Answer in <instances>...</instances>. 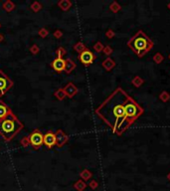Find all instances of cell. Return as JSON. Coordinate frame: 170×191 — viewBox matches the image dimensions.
I'll use <instances>...</instances> for the list:
<instances>
[{"label": "cell", "mask_w": 170, "mask_h": 191, "mask_svg": "<svg viewBox=\"0 0 170 191\" xmlns=\"http://www.w3.org/2000/svg\"><path fill=\"white\" fill-rule=\"evenodd\" d=\"M96 113L113 134L121 135L142 115L143 109L121 88H118L96 110Z\"/></svg>", "instance_id": "1"}, {"label": "cell", "mask_w": 170, "mask_h": 191, "mask_svg": "<svg viewBox=\"0 0 170 191\" xmlns=\"http://www.w3.org/2000/svg\"><path fill=\"white\" fill-rule=\"evenodd\" d=\"M23 129V124L11 112L6 118L0 121V134L6 142H10Z\"/></svg>", "instance_id": "2"}, {"label": "cell", "mask_w": 170, "mask_h": 191, "mask_svg": "<svg viewBox=\"0 0 170 191\" xmlns=\"http://www.w3.org/2000/svg\"><path fill=\"white\" fill-rule=\"evenodd\" d=\"M127 46L132 50L138 57H143L148 53L153 47V42L144 34L143 31H138L136 34L130 38L127 42Z\"/></svg>", "instance_id": "3"}, {"label": "cell", "mask_w": 170, "mask_h": 191, "mask_svg": "<svg viewBox=\"0 0 170 191\" xmlns=\"http://www.w3.org/2000/svg\"><path fill=\"white\" fill-rule=\"evenodd\" d=\"M12 86L13 82L9 79V77L6 76L3 71L0 70V98L8 92Z\"/></svg>", "instance_id": "4"}, {"label": "cell", "mask_w": 170, "mask_h": 191, "mask_svg": "<svg viewBox=\"0 0 170 191\" xmlns=\"http://www.w3.org/2000/svg\"><path fill=\"white\" fill-rule=\"evenodd\" d=\"M43 138H44V134L39 129H35L29 135L30 145L35 149L40 148L43 145Z\"/></svg>", "instance_id": "5"}, {"label": "cell", "mask_w": 170, "mask_h": 191, "mask_svg": "<svg viewBox=\"0 0 170 191\" xmlns=\"http://www.w3.org/2000/svg\"><path fill=\"white\" fill-rule=\"evenodd\" d=\"M94 58H96V56H94V55L92 53L89 49H86L85 51L82 52V53L79 55L80 62L82 64H84V65H86V66L91 65V64L94 62Z\"/></svg>", "instance_id": "6"}, {"label": "cell", "mask_w": 170, "mask_h": 191, "mask_svg": "<svg viewBox=\"0 0 170 191\" xmlns=\"http://www.w3.org/2000/svg\"><path fill=\"white\" fill-rule=\"evenodd\" d=\"M55 134H56V145L58 147H62V146H64V145H66L69 138H68V135L62 129H58Z\"/></svg>", "instance_id": "7"}, {"label": "cell", "mask_w": 170, "mask_h": 191, "mask_svg": "<svg viewBox=\"0 0 170 191\" xmlns=\"http://www.w3.org/2000/svg\"><path fill=\"white\" fill-rule=\"evenodd\" d=\"M43 145H45L46 147L48 148H52L53 146L56 145V134L54 132L48 131L46 134H44Z\"/></svg>", "instance_id": "8"}, {"label": "cell", "mask_w": 170, "mask_h": 191, "mask_svg": "<svg viewBox=\"0 0 170 191\" xmlns=\"http://www.w3.org/2000/svg\"><path fill=\"white\" fill-rule=\"evenodd\" d=\"M65 64H66V60L60 59V58H56V59L52 62V67L56 72L61 73V72H63L65 70Z\"/></svg>", "instance_id": "9"}, {"label": "cell", "mask_w": 170, "mask_h": 191, "mask_svg": "<svg viewBox=\"0 0 170 191\" xmlns=\"http://www.w3.org/2000/svg\"><path fill=\"white\" fill-rule=\"evenodd\" d=\"M64 92L66 94V97L72 99L78 93V88L73 84V83H68V84L65 86V88H64Z\"/></svg>", "instance_id": "10"}, {"label": "cell", "mask_w": 170, "mask_h": 191, "mask_svg": "<svg viewBox=\"0 0 170 191\" xmlns=\"http://www.w3.org/2000/svg\"><path fill=\"white\" fill-rule=\"evenodd\" d=\"M10 113H11L10 107L3 101H0V121L6 118Z\"/></svg>", "instance_id": "11"}, {"label": "cell", "mask_w": 170, "mask_h": 191, "mask_svg": "<svg viewBox=\"0 0 170 191\" xmlns=\"http://www.w3.org/2000/svg\"><path fill=\"white\" fill-rule=\"evenodd\" d=\"M75 68H76V64L73 60L71 59H67L66 60V64H65V70L64 72L67 74H70L71 72H73L75 70Z\"/></svg>", "instance_id": "12"}, {"label": "cell", "mask_w": 170, "mask_h": 191, "mask_svg": "<svg viewBox=\"0 0 170 191\" xmlns=\"http://www.w3.org/2000/svg\"><path fill=\"white\" fill-rule=\"evenodd\" d=\"M115 66H116V63L113 62L110 58H107V59L102 62V67H104L107 71H110Z\"/></svg>", "instance_id": "13"}, {"label": "cell", "mask_w": 170, "mask_h": 191, "mask_svg": "<svg viewBox=\"0 0 170 191\" xmlns=\"http://www.w3.org/2000/svg\"><path fill=\"white\" fill-rule=\"evenodd\" d=\"M2 8H3L6 12H11V11H13L15 9V4H14L12 1H10V0H6V1H4L3 4H2Z\"/></svg>", "instance_id": "14"}, {"label": "cell", "mask_w": 170, "mask_h": 191, "mask_svg": "<svg viewBox=\"0 0 170 191\" xmlns=\"http://www.w3.org/2000/svg\"><path fill=\"white\" fill-rule=\"evenodd\" d=\"M58 6H59L61 9L64 11L69 10L72 6V2L70 0H61V1L58 2Z\"/></svg>", "instance_id": "15"}, {"label": "cell", "mask_w": 170, "mask_h": 191, "mask_svg": "<svg viewBox=\"0 0 170 191\" xmlns=\"http://www.w3.org/2000/svg\"><path fill=\"white\" fill-rule=\"evenodd\" d=\"M86 187H87V183H86L84 180H82V179L76 181L74 184V188L78 191H84L86 189Z\"/></svg>", "instance_id": "16"}, {"label": "cell", "mask_w": 170, "mask_h": 191, "mask_svg": "<svg viewBox=\"0 0 170 191\" xmlns=\"http://www.w3.org/2000/svg\"><path fill=\"white\" fill-rule=\"evenodd\" d=\"M80 176L82 177L84 181H87V180H89V179H91V177L93 176V174H92V172L90 170L84 169L82 172L80 173Z\"/></svg>", "instance_id": "17"}, {"label": "cell", "mask_w": 170, "mask_h": 191, "mask_svg": "<svg viewBox=\"0 0 170 191\" xmlns=\"http://www.w3.org/2000/svg\"><path fill=\"white\" fill-rule=\"evenodd\" d=\"M54 96L59 99V101H63V99L66 98V94L64 92V89H58V90L54 93Z\"/></svg>", "instance_id": "18"}, {"label": "cell", "mask_w": 170, "mask_h": 191, "mask_svg": "<svg viewBox=\"0 0 170 191\" xmlns=\"http://www.w3.org/2000/svg\"><path fill=\"white\" fill-rule=\"evenodd\" d=\"M74 49H75V51H76V52H78L79 54H81L82 52L85 51V50L87 49V48H86V46L84 45V43H82V42H78V43L76 44V45L74 46Z\"/></svg>", "instance_id": "19"}, {"label": "cell", "mask_w": 170, "mask_h": 191, "mask_svg": "<svg viewBox=\"0 0 170 191\" xmlns=\"http://www.w3.org/2000/svg\"><path fill=\"white\" fill-rule=\"evenodd\" d=\"M66 54H67L66 49H64L63 47H60V48H58V50L56 51V55H57V57H56V58H60V59H63V57L65 56Z\"/></svg>", "instance_id": "20"}, {"label": "cell", "mask_w": 170, "mask_h": 191, "mask_svg": "<svg viewBox=\"0 0 170 191\" xmlns=\"http://www.w3.org/2000/svg\"><path fill=\"white\" fill-rule=\"evenodd\" d=\"M31 9L34 11V12H38V11H40L42 9V4L39 3L38 1L33 2L31 4Z\"/></svg>", "instance_id": "21"}, {"label": "cell", "mask_w": 170, "mask_h": 191, "mask_svg": "<svg viewBox=\"0 0 170 191\" xmlns=\"http://www.w3.org/2000/svg\"><path fill=\"white\" fill-rule=\"evenodd\" d=\"M20 143L23 147H28L30 145V140H29V137H25L20 140Z\"/></svg>", "instance_id": "22"}, {"label": "cell", "mask_w": 170, "mask_h": 191, "mask_svg": "<svg viewBox=\"0 0 170 191\" xmlns=\"http://www.w3.org/2000/svg\"><path fill=\"white\" fill-rule=\"evenodd\" d=\"M110 10L113 11V12H118V11L121 9V6H119L116 2H113V3L110 4Z\"/></svg>", "instance_id": "23"}, {"label": "cell", "mask_w": 170, "mask_h": 191, "mask_svg": "<svg viewBox=\"0 0 170 191\" xmlns=\"http://www.w3.org/2000/svg\"><path fill=\"white\" fill-rule=\"evenodd\" d=\"M94 49L96 50V52H102V51H104V46H102V44L101 42H97L94 44Z\"/></svg>", "instance_id": "24"}, {"label": "cell", "mask_w": 170, "mask_h": 191, "mask_svg": "<svg viewBox=\"0 0 170 191\" xmlns=\"http://www.w3.org/2000/svg\"><path fill=\"white\" fill-rule=\"evenodd\" d=\"M49 35V32H48V30L45 29V28H41L40 30H39V36L42 38H45L47 37V36Z\"/></svg>", "instance_id": "25"}, {"label": "cell", "mask_w": 170, "mask_h": 191, "mask_svg": "<svg viewBox=\"0 0 170 191\" xmlns=\"http://www.w3.org/2000/svg\"><path fill=\"white\" fill-rule=\"evenodd\" d=\"M143 83V81H142V79L141 78H139V77H135L134 78V80H133L132 81V84L135 86V87H139V86H140L141 84H142Z\"/></svg>", "instance_id": "26"}, {"label": "cell", "mask_w": 170, "mask_h": 191, "mask_svg": "<svg viewBox=\"0 0 170 191\" xmlns=\"http://www.w3.org/2000/svg\"><path fill=\"white\" fill-rule=\"evenodd\" d=\"M163 59H164V58H163V56H161L160 53H157L154 57H153V60H154V62L157 63V64L161 63V61H163Z\"/></svg>", "instance_id": "27"}, {"label": "cell", "mask_w": 170, "mask_h": 191, "mask_svg": "<svg viewBox=\"0 0 170 191\" xmlns=\"http://www.w3.org/2000/svg\"><path fill=\"white\" fill-rule=\"evenodd\" d=\"M39 51H40V48H39V47L36 45V44H34V45L31 46V48H30V52H31L32 54H34V55L38 54Z\"/></svg>", "instance_id": "28"}, {"label": "cell", "mask_w": 170, "mask_h": 191, "mask_svg": "<svg viewBox=\"0 0 170 191\" xmlns=\"http://www.w3.org/2000/svg\"><path fill=\"white\" fill-rule=\"evenodd\" d=\"M89 186H90L93 190H94L99 187V183H97V181H96V180H92L90 183H89Z\"/></svg>", "instance_id": "29"}, {"label": "cell", "mask_w": 170, "mask_h": 191, "mask_svg": "<svg viewBox=\"0 0 170 191\" xmlns=\"http://www.w3.org/2000/svg\"><path fill=\"white\" fill-rule=\"evenodd\" d=\"M160 99H162L163 102H166V101H168V99H170V96H169L166 92H163V93L160 95Z\"/></svg>", "instance_id": "30"}, {"label": "cell", "mask_w": 170, "mask_h": 191, "mask_svg": "<svg viewBox=\"0 0 170 191\" xmlns=\"http://www.w3.org/2000/svg\"><path fill=\"white\" fill-rule=\"evenodd\" d=\"M104 52H105V55L110 56V55L113 53V49H111L110 46H107V47H105V48H104Z\"/></svg>", "instance_id": "31"}, {"label": "cell", "mask_w": 170, "mask_h": 191, "mask_svg": "<svg viewBox=\"0 0 170 191\" xmlns=\"http://www.w3.org/2000/svg\"><path fill=\"white\" fill-rule=\"evenodd\" d=\"M62 36H63V32L61 30H56L54 32V37L56 38H61Z\"/></svg>", "instance_id": "32"}, {"label": "cell", "mask_w": 170, "mask_h": 191, "mask_svg": "<svg viewBox=\"0 0 170 191\" xmlns=\"http://www.w3.org/2000/svg\"><path fill=\"white\" fill-rule=\"evenodd\" d=\"M107 36L108 38H111V37H113L115 36V32L113 31H111V30H108V31L107 32Z\"/></svg>", "instance_id": "33"}, {"label": "cell", "mask_w": 170, "mask_h": 191, "mask_svg": "<svg viewBox=\"0 0 170 191\" xmlns=\"http://www.w3.org/2000/svg\"><path fill=\"white\" fill-rule=\"evenodd\" d=\"M167 178H168V180L170 181V172L168 173V175H167Z\"/></svg>", "instance_id": "34"}, {"label": "cell", "mask_w": 170, "mask_h": 191, "mask_svg": "<svg viewBox=\"0 0 170 191\" xmlns=\"http://www.w3.org/2000/svg\"><path fill=\"white\" fill-rule=\"evenodd\" d=\"M2 39H3V37H2V35L0 34V41H2Z\"/></svg>", "instance_id": "35"}, {"label": "cell", "mask_w": 170, "mask_h": 191, "mask_svg": "<svg viewBox=\"0 0 170 191\" xmlns=\"http://www.w3.org/2000/svg\"><path fill=\"white\" fill-rule=\"evenodd\" d=\"M168 7H169V9H170V3L168 4Z\"/></svg>", "instance_id": "36"}, {"label": "cell", "mask_w": 170, "mask_h": 191, "mask_svg": "<svg viewBox=\"0 0 170 191\" xmlns=\"http://www.w3.org/2000/svg\"><path fill=\"white\" fill-rule=\"evenodd\" d=\"M169 59H170V55H169Z\"/></svg>", "instance_id": "37"}]
</instances>
